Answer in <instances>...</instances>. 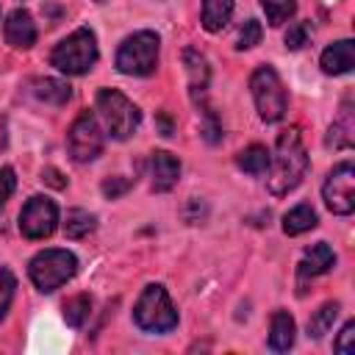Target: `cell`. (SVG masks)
Listing matches in <instances>:
<instances>
[{"instance_id": "obj_1", "label": "cell", "mask_w": 355, "mask_h": 355, "mask_svg": "<svg viewBox=\"0 0 355 355\" xmlns=\"http://www.w3.org/2000/svg\"><path fill=\"white\" fill-rule=\"evenodd\" d=\"M308 172V153L302 144V136L297 128H288L277 136L275 155L269 161V191L275 197H283L294 191Z\"/></svg>"}, {"instance_id": "obj_2", "label": "cell", "mask_w": 355, "mask_h": 355, "mask_svg": "<svg viewBox=\"0 0 355 355\" xmlns=\"http://www.w3.org/2000/svg\"><path fill=\"white\" fill-rule=\"evenodd\" d=\"M94 61H97V39L92 28L72 31L50 53V64L64 75H83L94 67Z\"/></svg>"}, {"instance_id": "obj_3", "label": "cell", "mask_w": 355, "mask_h": 355, "mask_svg": "<svg viewBox=\"0 0 355 355\" xmlns=\"http://www.w3.org/2000/svg\"><path fill=\"white\" fill-rule=\"evenodd\" d=\"M75 272H78V258L69 250H58V247L36 252L28 263V275H31L33 286L44 294L61 288L67 280L75 277Z\"/></svg>"}, {"instance_id": "obj_4", "label": "cell", "mask_w": 355, "mask_h": 355, "mask_svg": "<svg viewBox=\"0 0 355 355\" xmlns=\"http://www.w3.org/2000/svg\"><path fill=\"white\" fill-rule=\"evenodd\" d=\"M133 319L147 333H169L178 327V311H175L166 288L158 283H150L141 291V297L133 308Z\"/></svg>"}, {"instance_id": "obj_5", "label": "cell", "mask_w": 355, "mask_h": 355, "mask_svg": "<svg viewBox=\"0 0 355 355\" xmlns=\"http://www.w3.org/2000/svg\"><path fill=\"white\" fill-rule=\"evenodd\" d=\"M158 47H161L158 33L153 31L130 33L116 50V69L125 75H136V78L153 75L158 67Z\"/></svg>"}, {"instance_id": "obj_6", "label": "cell", "mask_w": 355, "mask_h": 355, "mask_svg": "<svg viewBox=\"0 0 355 355\" xmlns=\"http://www.w3.org/2000/svg\"><path fill=\"white\" fill-rule=\"evenodd\" d=\"M250 92H252V100H255V108H258V116L263 122H280L283 114H286V89H283V80L280 75L269 67V64H261L252 78H250Z\"/></svg>"}, {"instance_id": "obj_7", "label": "cell", "mask_w": 355, "mask_h": 355, "mask_svg": "<svg viewBox=\"0 0 355 355\" xmlns=\"http://www.w3.org/2000/svg\"><path fill=\"white\" fill-rule=\"evenodd\" d=\"M97 111L114 139H128L141 122V111L119 92V89H100L97 92Z\"/></svg>"}, {"instance_id": "obj_8", "label": "cell", "mask_w": 355, "mask_h": 355, "mask_svg": "<svg viewBox=\"0 0 355 355\" xmlns=\"http://www.w3.org/2000/svg\"><path fill=\"white\" fill-rule=\"evenodd\" d=\"M322 197H324V205L338 216H347L355 211V166H352V161H341L330 169L327 180L322 186Z\"/></svg>"}, {"instance_id": "obj_9", "label": "cell", "mask_w": 355, "mask_h": 355, "mask_svg": "<svg viewBox=\"0 0 355 355\" xmlns=\"http://www.w3.org/2000/svg\"><path fill=\"white\" fill-rule=\"evenodd\" d=\"M67 147H69V155L78 164L94 161L103 153V130H100V125H97L92 111H80L78 114V119L72 122V128L67 133Z\"/></svg>"}, {"instance_id": "obj_10", "label": "cell", "mask_w": 355, "mask_h": 355, "mask_svg": "<svg viewBox=\"0 0 355 355\" xmlns=\"http://www.w3.org/2000/svg\"><path fill=\"white\" fill-rule=\"evenodd\" d=\"M58 227V208L50 197H31L19 214V230L25 239H47Z\"/></svg>"}, {"instance_id": "obj_11", "label": "cell", "mask_w": 355, "mask_h": 355, "mask_svg": "<svg viewBox=\"0 0 355 355\" xmlns=\"http://www.w3.org/2000/svg\"><path fill=\"white\" fill-rule=\"evenodd\" d=\"M6 42L17 50H28L36 44V22L25 8H14L6 17Z\"/></svg>"}, {"instance_id": "obj_12", "label": "cell", "mask_w": 355, "mask_h": 355, "mask_svg": "<svg viewBox=\"0 0 355 355\" xmlns=\"http://www.w3.org/2000/svg\"><path fill=\"white\" fill-rule=\"evenodd\" d=\"M150 178H153V191H161V194L169 191L178 183V178H180V161L172 153H166V150L153 153V158H150Z\"/></svg>"}, {"instance_id": "obj_13", "label": "cell", "mask_w": 355, "mask_h": 355, "mask_svg": "<svg viewBox=\"0 0 355 355\" xmlns=\"http://www.w3.org/2000/svg\"><path fill=\"white\" fill-rule=\"evenodd\" d=\"M352 67H355V44H352V39H341V42H333L330 47H324L322 69L327 75H347Z\"/></svg>"}, {"instance_id": "obj_14", "label": "cell", "mask_w": 355, "mask_h": 355, "mask_svg": "<svg viewBox=\"0 0 355 355\" xmlns=\"http://www.w3.org/2000/svg\"><path fill=\"white\" fill-rule=\"evenodd\" d=\"M336 266V252L330 250V244L319 241L313 247L305 250V258L300 261V277H316V275H324Z\"/></svg>"}, {"instance_id": "obj_15", "label": "cell", "mask_w": 355, "mask_h": 355, "mask_svg": "<svg viewBox=\"0 0 355 355\" xmlns=\"http://www.w3.org/2000/svg\"><path fill=\"white\" fill-rule=\"evenodd\" d=\"M352 141H355L352 103L344 100V105H341V111H338V119H336V122L330 125V130H327V147H333V150H347V147H352Z\"/></svg>"}, {"instance_id": "obj_16", "label": "cell", "mask_w": 355, "mask_h": 355, "mask_svg": "<svg viewBox=\"0 0 355 355\" xmlns=\"http://www.w3.org/2000/svg\"><path fill=\"white\" fill-rule=\"evenodd\" d=\"M294 319L288 311H275L272 313V322H269V347L275 352H286L294 347Z\"/></svg>"}, {"instance_id": "obj_17", "label": "cell", "mask_w": 355, "mask_h": 355, "mask_svg": "<svg viewBox=\"0 0 355 355\" xmlns=\"http://www.w3.org/2000/svg\"><path fill=\"white\" fill-rule=\"evenodd\" d=\"M183 61H186V72H189L191 94L197 97V94H202V92L208 89V78H211V72H208V61H205V55H202L200 50H194V47H186V50H183Z\"/></svg>"}, {"instance_id": "obj_18", "label": "cell", "mask_w": 355, "mask_h": 355, "mask_svg": "<svg viewBox=\"0 0 355 355\" xmlns=\"http://www.w3.org/2000/svg\"><path fill=\"white\" fill-rule=\"evenodd\" d=\"M31 86H33V94L42 103H50V105H64L72 97L69 83L67 80H58V78H36Z\"/></svg>"}, {"instance_id": "obj_19", "label": "cell", "mask_w": 355, "mask_h": 355, "mask_svg": "<svg viewBox=\"0 0 355 355\" xmlns=\"http://www.w3.org/2000/svg\"><path fill=\"white\" fill-rule=\"evenodd\" d=\"M269 161H272V155H269V150L261 147V144H250V147H244V150L236 155L239 169L247 172V175H252V178L266 175V172H269Z\"/></svg>"}, {"instance_id": "obj_20", "label": "cell", "mask_w": 355, "mask_h": 355, "mask_svg": "<svg viewBox=\"0 0 355 355\" xmlns=\"http://www.w3.org/2000/svg\"><path fill=\"white\" fill-rule=\"evenodd\" d=\"M233 17V0H202V28L208 33L222 31Z\"/></svg>"}, {"instance_id": "obj_21", "label": "cell", "mask_w": 355, "mask_h": 355, "mask_svg": "<svg viewBox=\"0 0 355 355\" xmlns=\"http://www.w3.org/2000/svg\"><path fill=\"white\" fill-rule=\"evenodd\" d=\"M316 222H319L316 211H313L308 202H300V205H294V208L283 216V230H286V236H300V233L316 227Z\"/></svg>"}, {"instance_id": "obj_22", "label": "cell", "mask_w": 355, "mask_h": 355, "mask_svg": "<svg viewBox=\"0 0 355 355\" xmlns=\"http://www.w3.org/2000/svg\"><path fill=\"white\" fill-rule=\"evenodd\" d=\"M94 230V214L83 211V208H72L67 211V219H64V233L69 239H83Z\"/></svg>"}, {"instance_id": "obj_23", "label": "cell", "mask_w": 355, "mask_h": 355, "mask_svg": "<svg viewBox=\"0 0 355 355\" xmlns=\"http://www.w3.org/2000/svg\"><path fill=\"white\" fill-rule=\"evenodd\" d=\"M338 311H341L338 302H324V305L308 319V336H311V338H322L324 333H330V327H333Z\"/></svg>"}, {"instance_id": "obj_24", "label": "cell", "mask_w": 355, "mask_h": 355, "mask_svg": "<svg viewBox=\"0 0 355 355\" xmlns=\"http://www.w3.org/2000/svg\"><path fill=\"white\" fill-rule=\"evenodd\" d=\"M89 311H92V300L86 294H78V297L64 302V319L69 327H80L89 319Z\"/></svg>"}, {"instance_id": "obj_25", "label": "cell", "mask_w": 355, "mask_h": 355, "mask_svg": "<svg viewBox=\"0 0 355 355\" xmlns=\"http://www.w3.org/2000/svg\"><path fill=\"white\" fill-rule=\"evenodd\" d=\"M261 6H263V11H266V22H269V25L286 22V19L294 14V8H297L294 0H261Z\"/></svg>"}, {"instance_id": "obj_26", "label": "cell", "mask_w": 355, "mask_h": 355, "mask_svg": "<svg viewBox=\"0 0 355 355\" xmlns=\"http://www.w3.org/2000/svg\"><path fill=\"white\" fill-rule=\"evenodd\" d=\"M261 36H263V31H261V22H258V19H247V22L241 25V31H239L236 47H239V50H250V47L261 44Z\"/></svg>"}, {"instance_id": "obj_27", "label": "cell", "mask_w": 355, "mask_h": 355, "mask_svg": "<svg viewBox=\"0 0 355 355\" xmlns=\"http://www.w3.org/2000/svg\"><path fill=\"white\" fill-rule=\"evenodd\" d=\"M311 22H294L288 31H286V36H283V42H286V47L288 50H300L302 44H308V39H311Z\"/></svg>"}, {"instance_id": "obj_28", "label": "cell", "mask_w": 355, "mask_h": 355, "mask_svg": "<svg viewBox=\"0 0 355 355\" xmlns=\"http://www.w3.org/2000/svg\"><path fill=\"white\" fill-rule=\"evenodd\" d=\"M14 291H17V277H14L8 269H0V319H3V316L8 313V308H11Z\"/></svg>"}, {"instance_id": "obj_29", "label": "cell", "mask_w": 355, "mask_h": 355, "mask_svg": "<svg viewBox=\"0 0 355 355\" xmlns=\"http://www.w3.org/2000/svg\"><path fill=\"white\" fill-rule=\"evenodd\" d=\"M355 324L352 322H347L344 327H341V333H338V338H336V344H333V349L336 352H341V355H349V352H355Z\"/></svg>"}, {"instance_id": "obj_30", "label": "cell", "mask_w": 355, "mask_h": 355, "mask_svg": "<svg viewBox=\"0 0 355 355\" xmlns=\"http://www.w3.org/2000/svg\"><path fill=\"white\" fill-rule=\"evenodd\" d=\"M128 189H130V180H128V178H119V175H116V178H105V180H103V194H105L108 200L122 197Z\"/></svg>"}, {"instance_id": "obj_31", "label": "cell", "mask_w": 355, "mask_h": 355, "mask_svg": "<svg viewBox=\"0 0 355 355\" xmlns=\"http://www.w3.org/2000/svg\"><path fill=\"white\" fill-rule=\"evenodd\" d=\"M17 189V178H14V169L8 166H0V208L8 202V197L14 194Z\"/></svg>"}, {"instance_id": "obj_32", "label": "cell", "mask_w": 355, "mask_h": 355, "mask_svg": "<svg viewBox=\"0 0 355 355\" xmlns=\"http://www.w3.org/2000/svg\"><path fill=\"white\" fill-rule=\"evenodd\" d=\"M42 180H44V183H50L53 189H64V186H67V180H64V175H61L58 169H53V166H47V169L42 172Z\"/></svg>"}, {"instance_id": "obj_33", "label": "cell", "mask_w": 355, "mask_h": 355, "mask_svg": "<svg viewBox=\"0 0 355 355\" xmlns=\"http://www.w3.org/2000/svg\"><path fill=\"white\" fill-rule=\"evenodd\" d=\"M158 125H161V136H172V119H169L166 111L158 114Z\"/></svg>"}, {"instance_id": "obj_34", "label": "cell", "mask_w": 355, "mask_h": 355, "mask_svg": "<svg viewBox=\"0 0 355 355\" xmlns=\"http://www.w3.org/2000/svg\"><path fill=\"white\" fill-rule=\"evenodd\" d=\"M94 3H105V0H94Z\"/></svg>"}]
</instances>
